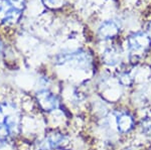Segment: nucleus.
<instances>
[{
	"instance_id": "obj_1",
	"label": "nucleus",
	"mask_w": 151,
	"mask_h": 150,
	"mask_svg": "<svg viewBox=\"0 0 151 150\" xmlns=\"http://www.w3.org/2000/svg\"><path fill=\"white\" fill-rule=\"evenodd\" d=\"M18 112L14 105L5 103L0 105V139L14 135L19 128Z\"/></svg>"
},
{
	"instance_id": "obj_2",
	"label": "nucleus",
	"mask_w": 151,
	"mask_h": 150,
	"mask_svg": "<svg viewBox=\"0 0 151 150\" xmlns=\"http://www.w3.org/2000/svg\"><path fill=\"white\" fill-rule=\"evenodd\" d=\"M24 8V0L0 1V22L15 23L19 20Z\"/></svg>"
},
{
	"instance_id": "obj_3",
	"label": "nucleus",
	"mask_w": 151,
	"mask_h": 150,
	"mask_svg": "<svg viewBox=\"0 0 151 150\" xmlns=\"http://www.w3.org/2000/svg\"><path fill=\"white\" fill-rule=\"evenodd\" d=\"M65 136L60 133H50L37 144V150H55L65 143Z\"/></svg>"
},
{
	"instance_id": "obj_4",
	"label": "nucleus",
	"mask_w": 151,
	"mask_h": 150,
	"mask_svg": "<svg viewBox=\"0 0 151 150\" xmlns=\"http://www.w3.org/2000/svg\"><path fill=\"white\" fill-rule=\"evenodd\" d=\"M37 103L40 107L45 111H52L57 108L58 101L53 94L43 90L37 93Z\"/></svg>"
},
{
	"instance_id": "obj_5",
	"label": "nucleus",
	"mask_w": 151,
	"mask_h": 150,
	"mask_svg": "<svg viewBox=\"0 0 151 150\" xmlns=\"http://www.w3.org/2000/svg\"><path fill=\"white\" fill-rule=\"evenodd\" d=\"M134 119L133 117L128 113H122L117 117V126L118 130L122 133H126L130 131L133 128Z\"/></svg>"
},
{
	"instance_id": "obj_6",
	"label": "nucleus",
	"mask_w": 151,
	"mask_h": 150,
	"mask_svg": "<svg viewBox=\"0 0 151 150\" xmlns=\"http://www.w3.org/2000/svg\"><path fill=\"white\" fill-rule=\"evenodd\" d=\"M60 0H43L45 4H47L48 6H55V4H57Z\"/></svg>"
},
{
	"instance_id": "obj_7",
	"label": "nucleus",
	"mask_w": 151,
	"mask_h": 150,
	"mask_svg": "<svg viewBox=\"0 0 151 150\" xmlns=\"http://www.w3.org/2000/svg\"><path fill=\"white\" fill-rule=\"evenodd\" d=\"M145 128H146V131L151 134V123H150V124H148V125H146Z\"/></svg>"
},
{
	"instance_id": "obj_8",
	"label": "nucleus",
	"mask_w": 151,
	"mask_h": 150,
	"mask_svg": "<svg viewBox=\"0 0 151 150\" xmlns=\"http://www.w3.org/2000/svg\"><path fill=\"white\" fill-rule=\"evenodd\" d=\"M1 47H2V44H1V42H0V50H1Z\"/></svg>"
}]
</instances>
